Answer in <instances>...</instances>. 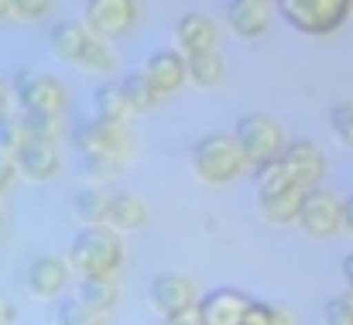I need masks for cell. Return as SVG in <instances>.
<instances>
[{
  "label": "cell",
  "mask_w": 353,
  "mask_h": 325,
  "mask_svg": "<svg viewBox=\"0 0 353 325\" xmlns=\"http://www.w3.org/2000/svg\"><path fill=\"white\" fill-rule=\"evenodd\" d=\"M340 277H343V284H347V291H353V250L340 260Z\"/></svg>",
  "instance_id": "obj_36"
},
{
  "label": "cell",
  "mask_w": 353,
  "mask_h": 325,
  "mask_svg": "<svg viewBox=\"0 0 353 325\" xmlns=\"http://www.w3.org/2000/svg\"><path fill=\"white\" fill-rule=\"evenodd\" d=\"M55 322L59 325H103V315L90 312L79 298H62L59 302V312H55Z\"/></svg>",
  "instance_id": "obj_26"
},
{
  "label": "cell",
  "mask_w": 353,
  "mask_h": 325,
  "mask_svg": "<svg viewBox=\"0 0 353 325\" xmlns=\"http://www.w3.org/2000/svg\"><path fill=\"white\" fill-rule=\"evenodd\" d=\"M192 175L206 185H230L236 175L243 171V158L234 144V134H206L192 144L189 151Z\"/></svg>",
  "instance_id": "obj_3"
},
{
  "label": "cell",
  "mask_w": 353,
  "mask_h": 325,
  "mask_svg": "<svg viewBox=\"0 0 353 325\" xmlns=\"http://www.w3.org/2000/svg\"><path fill=\"white\" fill-rule=\"evenodd\" d=\"M76 147L79 154L83 151H103V154H114V158H127L130 151V134L123 123H110V120H83L76 127Z\"/></svg>",
  "instance_id": "obj_10"
},
{
  "label": "cell",
  "mask_w": 353,
  "mask_h": 325,
  "mask_svg": "<svg viewBox=\"0 0 353 325\" xmlns=\"http://www.w3.org/2000/svg\"><path fill=\"white\" fill-rule=\"evenodd\" d=\"M323 319L326 325H353V302L350 295H336L323 305Z\"/></svg>",
  "instance_id": "obj_31"
},
{
  "label": "cell",
  "mask_w": 353,
  "mask_h": 325,
  "mask_svg": "<svg viewBox=\"0 0 353 325\" xmlns=\"http://www.w3.org/2000/svg\"><path fill=\"white\" fill-rule=\"evenodd\" d=\"M52 3L55 0H10V10L21 21H38V17H45L52 10Z\"/></svg>",
  "instance_id": "obj_33"
},
{
  "label": "cell",
  "mask_w": 353,
  "mask_h": 325,
  "mask_svg": "<svg viewBox=\"0 0 353 325\" xmlns=\"http://www.w3.org/2000/svg\"><path fill=\"white\" fill-rule=\"evenodd\" d=\"M350 10H353V0H350Z\"/></svg>",
  "instance_id": "obj_43"
},
{
  "label": "cell",
  "mask_w": 353,
  "mask_h": 325,
  "mask_svg": "<svg viewBox=\"0 0 353 325\" xmlns=\"http://www.w3.org/2000/svg\"><path fill=\"white\" fill-rule=\"evenodd\" d=\"M17 123H21L24 140H52V144H55L59 134H62L59 113H21Z\"/></svg>",
  "instance_id": "obj_25"
},
{
  "label": "cell",
  "mask_w": 353,
  "mask_h": 325,
  "mask_svg": "<svg viewBox=\"0 0 353 325\" xmlns=\"http://www.w3.org/2000/svg\"><path fill=\"white\" fill-rule=\"evenodd\" d=\"M28 291L34 295V298H59L62 295V288L69 284V264L62 260V257H55V253H41V257H34L31 264H28Z\"/></svg>",
  "instance_id": "obj_13"
},
{
  "label": "cell",
  "mask_w": 353,
  "mask_h": 325,
  "mask_svg": "<svg viewBox=\"0 0 353 325\" xmlns=\"http://www.w3.org/2000/svg\"><path fill=\"white\" fill-rule=\"evenodd\" d=\"M10 96L17 100L21 113H62L65 107V86L55 76L34 69H21L14 76Z\"/></svg>",
  "instance_id": "obj_6"
},
{
  "label": "cell",
  "mask_w": 353,
  "mask_h": 325,
  "mask_svg": "<svg viewBox=\"0 0 353 325\" xmlns=\"http://www.w3.org/2000/svg\"><path fill=\"white\" fill-rule=\"evenodd\" d=\"M79 158H83V171H86L90 178H97V182H107V178H114V175L120 171V158H114V154H103V151H83Z\"/></svg>",
  "instance_id": "obj_27"
},
{
  "label": "cell",
  "mask_w": 353,
  "mask_h": 325,
  "mask_svg": "<svg viewBox=\"0 0 353 325\" xmlns=\"http://www.w3.org/2000/svg\"><path fill=\"white\" fill-rule=\"evenodd\" d=\"M250 295L240 291V288H213L206 295H199L196 308H199V319L203 325H240L243 312L250 308Z\"/></svg>",
  "instance_id": "obj_11"
},
{
  "label": "cell",
  "mask_w": 353,
  "mask_h": 325,
  "mask_svg": "<svg viewBox=\"0 0 353 325\" xmlns=\"http://www.w3.org/2000/svg\"><path fill=\"white\" fill-rule=\"evenodd\" d=\"M93 38H97V34H90L83 21H55V24L48 28V45H52V52H55L59 59H65V62H76V65H79V59H83V52L90 48Z\"/></svg>",
  "instance_id": "obj_17"
},
{
  "label": "cell",
  "mask_w": 353,
  "mask_h": 325,
  "mask_svg": "<svg viewBox=\"0 0 353 325\" xmlns=\"http://www.w3.org/2000/svg\"><path fill=\"white\" fill-rule=\"evenodd\" d=\"M347 295H350V302H353V291H347Z\"/></svg>",
  "instance_id": "obj_42"
},
{
  "label": "cell",
  "mask_w": 353,
  "mask_h": 325,
  "mask_svg": "<svg viewBox=\"0 0 353 325\" xmlns=\"http://www.w3.org/2000/svg\"><path fill=\"white\" fill-rule=\"evenodd\" d=\"M7 103H10V90H7V83L0 79V113H7Z\"/></svg>",
  "instance_id": "obj_38"
},
{
  "label": "cell",
  "mask_w": 353,
  "mask_h": 325,
  "mask_svg": "<svg viewBox=\"0 0 353 325\" xmlns=\"http://www.w3.org/2000/svg\"><path fill=\"white\" fill-rule=\"evenodd\" d=\"M107 202H110V196H107L103 189L86 185V189H79V192L72 196V213H76V219H79L83 226H103Z\"/></svg>",
  "instance_id": "obj_24"
},
{
  "label": "cell",
  "mask_w": 353,
  "mask_h": 325,
  "mask_svg": "<svg viewBox=\"0 0 353 325\" xmlns=\"http://www.w3.org/2000/svg\"><path fill=\"white\" fill-rule=\"evenodd\" d=\"M141 69L148 72V79L154 83V90H158L161 96H165V93H175V90L185 83V55L175 52V48L151 52Z\"/></svg>",
  "instance_id": "obj_16"
},
{
  "label": "cell",
  "mask_w": 353,
  "mask_h": 325,
  "mask_svg": "<svg viewBox=\"0 0 353 325\" xmlns=\"http://www.w3.org/2000/svg\"><path fill=\"white\" fill-rule=\"evenodd\" d=\"M141 17L137 0H86L83 7V24L97 38H123Z\"/></svg>",
  "instance_id": "obj_7"
},
{
  "label": "cell",
  "mask_w": 353,
  "mask_h": 325,
  "mask_svg": "<svg viewBox=\"0 0 353 325\" xmlns=\"http://www.w3.org/2000/svg\"><path fill=\"white\" fill-rule=\"evenodd\" d=\"M148 302H151V308H154L161 319H168V315H179V312L192 308V305L199 302V291H196V284H192L189 277H182V274H158V277L148 284Z\"/></svg>",
  "instance_id": "obj_9"
},
{
  "label": "cell",
  "mask_w": 353,
  "mask_h": 325,
  "mask_svg": "<svg viewBox=\"0 0 353 325\" xmlns=\"http://www.w3.org/2000/svg\"><path fill=\"white\" fill-rule=\"evenodd\" d=\"M223 21L240 38H261L271 21V0H230Z\"/></svg>",
  "instance_id": "obj_15"
},
{
  "label": "cell",
  "mask_w": 353,
  "mask_h": 325,
  "mask_svg": "<svg viewBox=\"0 0 353 325\" xmlns=\"http://www.w3.org/2000/svg\"><path fill=\"white\" fill-rule=\"evenodd\" d=\"M216 38H220V28L203 10H189L175 21V52H182V55L216 48Z\"/></svg>",
  "instance_id": "obj_12"
},
{
  "label": "cell",
  "mask_w": 353,
  "mask_h": 325,
  "mask_svg": "<svg viewBox=\"0 0 353 325\" xmlns=\"http://www.w3.org/2000/svg\"><path fill=\"white\" fill-rule=\"evenodd\" d=\"M120 83V93H123V100H127V107H130V113H144V109H151L154 103H158V90H154V83L148 79V72L144 69H130L123 79H117Z\"/></svg>",
  "instance_id": "obj_22"
},
{
  "label": "cell",
  "mask_w": 353,
  "mask_h": 325,
  "mask_svg": "<svg viewBox=\"0 0 353 325\" xmlns=\"http://www.w3.org/2000/svg\"><path fill=\"white\" fill-rule=\"evenodd\" d=\"M295 226L312 236V240H330L340 226H343V213H340V199L330 192V189H309L302 206H299V216Z\"/></svg>",
  "instance_id": "obj_8"
},
{
  "label": "cell",
  "mask_w": 353,
  "mask_h": 325,
  "mask_svg": "<svg viewBox=\"0 0 353 325\" xmlns=\"http://www.w3.org/2000/svg\"><path fill=\"white\" fill-rule=\"evenodd\" d=\"M127 113H130V107H127V100L120 93L117 79L97 83V90H93V116L97 120H110V123H123Z\"/></svg>",
  "instance_id": "obj_23"
},
{
  "label": "cell",
  "mask_w": 353,
  "mask_h": 325,
  "mask_svg": "<svg viewBox=\"0 0 353 325\" xmlns=\"http://www.w3.org/2000/svg\"><path fill=\"white\" fill-rule=\"evenodd\" d=\"M14 158V168L34 182H45L59 171L62 158H59V147L52 140H21L17 151L10 154Z\"/></svg>",
  "instance_id": "obj_14"
},
{
  "label": "cell",
  "mask_w": 353,
  "mask_h": 325,
  "mask_svg": "<svg viewBox=\"0 0 353 325\" xmlns=\"http://www.w3.org/2000/svg\"><path fill=\"white\" fill-rule=\"evenodd\" d=\"M14 175H17V168H14V158L0 151V196H3V192L10 189V182H14Z\"/></svg>",
  "instance_id": "obj_34"
},
{
  "label": "cell",
  "mask_w": 353,
  "mask_h": 325,
  "mask_svg": "<svg viewBox=\"0 0 353 325\" xmlns=\"http://www.w3.org/2000/svg\"><path fill=\"white\" fill-rule=\"evenodd\" d=\"M7 17H14V10H10V0H0V21H7Z\"/></svg>",
  "instance_id": "obj_40"
},
{
  "label": "cell",
  "mask_w": 353,
  "mask_h": 325,
  "mask_svg": "<svg viewBox=\"0 0 353 325\" xmlns=\"http://www.w3.org/2000/svg\"><path fill=\"white\" fill-rule=\"evenodd\" d=\"M305 199V189H285V192H274V196H257V209L261 219L271 222V226H288L299 216V206Z\"/></svg>",
  "instance_id": "obj_18"
},
{
  "label": "cell",
  "mask_w": 353,
  "mask_h": 325,
  "mask_svg": "<svg viewBox=\"0 0 353 325\" xmlns=\"http://www.w3.org/2000/svg\"><path fill=\"white\" fill-rule=\"evenodd\" d=\"M21 140H24V134H21V123H17V116H10V113H0V151H3V154H14Z\"/></svg>",
  "instance_id": "obj_32"
},
{
  "label": "cell",
  "mask_w": 353,
  "mask_h": 325,
  "mask_svg": "<svg viewBox=\"0 0 353 325\" xmlns=\"http://www.w3.org/2000/svg\"><path fill=\"white\" fill-rule=\"evenodd\" d=\"M161 325H203V319H199V308L192 305V308H185V312H179V315L161 319Z\"/></svg>",
  "instance_id": "obj_35"
},
{
  "label": "cell",
  "mask_w": 353,
  "mask_h": 325,
  "mask_svg": "<svg viewBox=\"0 0 353 325\" xmlns=\"http://www.w3.org/2000/svg\"><path fill=\"white\" fill-rule=\"evenodd\" d=\"M326 175V158L323 151L316 147V140H292L281 147V154L268 165H257L254 168V185H257V196H274V192H285V189H319Z\"/></svg>",
  "instance_id": "obj_1"
},
{
  "label": "cell",
  "mask_w": 353,
  "mask_h": 325,
  "mask_svg": "<svg viewBox=\"0 0 353 325\" xmlns=\"http://www.w3.org/2000/svg\"><path fill=\"white\" fill-rule=\"evenodd\" d=\"M240 325H292V319L281 308L268 305V302H250V308L243 312Z\"/></svg>",
  "instance_id": "obj_29"
},
{
  "label": "cell",
  "mask_w": 353,
  "mask_h": 325,
  "mask_svg": "<svg viewBox=\"0 0 353 325\" xmlns=\"http://www.w3.org/2000/svg\"><path fill=\"white\" fill-rule=\"evenodd\" d=\"M79 65H83V69H93V72H110V69H114V52H110V45H107L103 38H93L90 48L83 52Z\"/></svg>",
  "instance_id": "obj_30"
},
{
  "label": "cell",
  "mask_w": 353,
  "mask_h": 325,
  "mask_svg": "<svg viewBox=\"0 0 353 325\" xmlns=\"http://www.w3.org/2000/svg\"><path fill=\"white\" fill-rule=\"evenodd\" d=\"M223 72H227V62H223V55H220L216 48L185 55V79L196 83V86H203V90L216 86V83L223 79Z\"/></svg>",
  "instance_id": "obj_21"
},
{
  "label": "cell",
  "mask_w": 353,
  "mask_h": 325,
  "mask_svg": "<svg viewBox=\"0 0 353 325\" xmlns=\"http://www.w3.org/2000/svg\"><path fill=\"white\" fill-rule=\"evenodd\" d=\"M65 264L79 277H114L123 267V243L110 226H83L69 243Z\"/></svg>",
  "instance_id": "obj_2"
},
{
  "label": "cell",
  "mask_w": 353,
  "mask_h": 325,
  "mask_svg": "<svg viewBox=\"0 0 353 325\" xmlns=\"http://www.w3.org/2000/svg\"><path fill=\"white\" fill-rule=\"evenodd\" d=\"M76 298H79L90 312L107 315V312L120 302V288H117V281H114V277H79Z\"/></svg>",
  "instance_id": "obj_20"
},
{
  "label": "cell",
  "mask_w": 353,
  "mask_h": 325,
  "mask_svg": "<svg viewBox=\"0 0 353 325\" xmlns=\"http://www.w3.org/2000/svg\"><path fill=\"white\" fill-rule=\"evenodd\" d=\"M340 213H343V229L353 236V192L343 199V202H340Z\"/></svg>",
  "instance_id": "obj_37"
},
{
  "label": "cell",
  "mask_w": 353,
  "mask_h": 325,
  "mask_svg": "<svg viewBox=\"0 0 353 325\" xmlns=\"http://www.w3.org/2000/svg\"><path fill=\"white\" fill-rule=\"evenodd\" d=\"M0 229H3V209H0Z\"/></svg>",
  "instance_id": "obj_41"
},
{
  "label": "cell",
  "mask_w": 353,
  "mask_h": 325,
  "mask_svg": "<svg viewBox=\"0 0 353 325\" xmlns=\"http://www.w3.org/2000/svg\"><path fill=\"white\" fill-rule=\"evenodd\" d=\"M330 130L340 144L353 147V100H340L330 107Z\"/></svg>",
  "instance_id": "obj_28"
},
{
  "label": "cell",
  "mask_w": 353,
  "mask_h": 325,
  "mask_svg": "<svg viewBox=\"0 0 353 325\" xmlns=\"http://www.w3.org/2000/svg\"><path fill=\"white\" fill-rule=\"evenodd\" d=\"M234 144L243 158V165H268L285 147V130L271 113H243L234 127Z\"/></svg>",
  "instance_id": "obj_4"
},
{
  "label": "cell",
  "mask_w": 353,
  "mask_h": 325,
  "mask_svg": "<svg viewBox=\"0 0 353 325\" xmlns=\"http://www.w3.org/2000/svg\"><path fill=\"white\" fill-rule=\"evenodd\" d=\"M278 14L302 34H333L350 17V0H271Z\"/></svg>",
  "instance_id": "obj_5"
},
{
  "label": "cell",
  "mask_w": 353,
  "mask_h": 325,
  "mask_svg": "<svg viewBox=\"0 0 353 325\" xmlns=\"http://www.w3.org/2000/svg\"><path fill=\"white\" fill-rule=\"evenodd\" d=\"M144 219H148L144 199H141V196H130V192H117V196H110V202H107L103 226H110L114 233H120V229H137Z\"/></svg>",
  "instance_id": "obj_19"
},
{
  "label": "cell",
  "mask_w": 353,
  "mask_h": 325,
  "mask_svg": "<svg viewBox=\"0 0 353 325\" xmlns=\"http://www.w3.org/2000/svg\"><path fill=\"white\" fill-rule=\"evenodd\" d=\"M10 319H14V308L0 302V325H7V322H10Z\"/></svg>",
  "instance_id": "obj_39"
}]
</instances>
